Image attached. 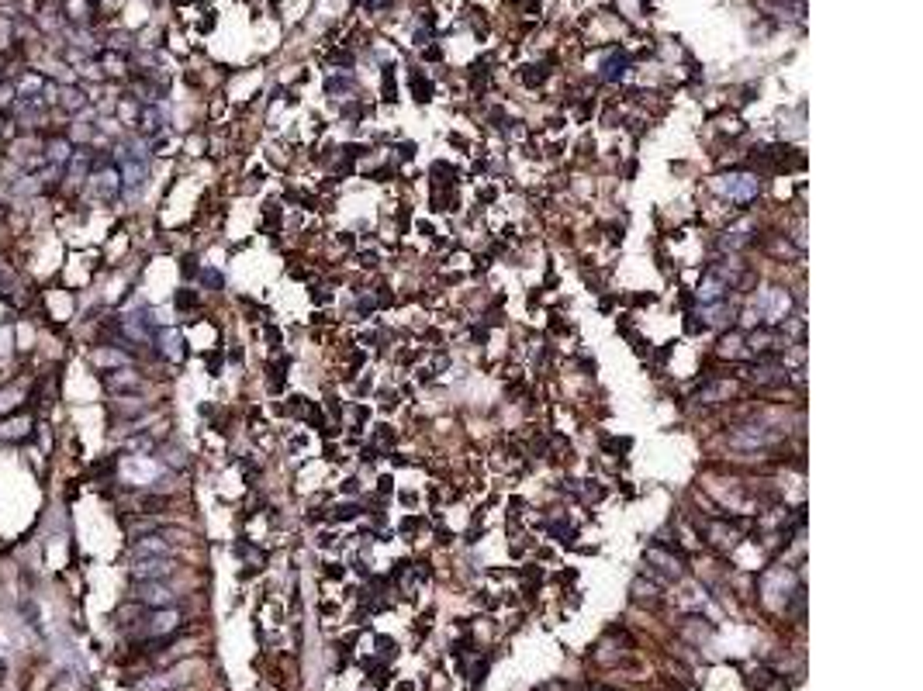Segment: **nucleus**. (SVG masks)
<instances>
[{
  "label": "nucleus",
  "mask_w": 923,
  "mask_h": 691,
  "mask_svg": "<svg viewBox=\"0 0 923 691\" xmlns=\"http://www.w3.org/2000/svg\"><path fill=\"white\" fill-rule=\"evenodd\" d=\"M598 691H605V688H598Z\"/></svg>",
  "instance_id": "5701e85b"
},
{
  "label": "nucleus",
  "mask_w": 923,
  "mask_h": 691,
  "mask_svg": "<svg viewBox=\"0 0 923 691\" xmlns=\"http://www.w3.org/2000/svg\"><path fill=\"white\" fill-rule=\"evenodd\" d=\"M730 291V273L727 270H713L709 277H702V287H699V297L709 304V301H720V297Z\"/></svg>",
  "instance_id": "6e6552de"
},
{
  "label": "nucleus",
  "mask_w": 923,
  "mask_h": 691,
  "mask_svg": "<svg viewBox=\"0 0 923 691\" xmlns=\"http://www.w3.org/2000/svg\"><path fill=\"white\" fill-rule=\"evenodd\" d=\"M135 601L149 605V608H170L177 601V594L170 591L163 581H135Z\"/></svg>",
  "instance_id": "7ed1b4c3"
},
{
  "label": "nucleus",
  "mask_w": 923,
  "mask_h": 691,
  "mask_svg": "<svg viewBox=\"0 0 923 691\" xmlns=\"http://www.w3.org/2000/svg\"><path fill=\"white\" fill-rule=\"evenodd\" d=\"M0 125H3V111H0Z\"/></svg>",
  "instance_id": "4be33fe9"
},
{
  "label": "nucleus",
  "mask_w": 923,
  "mask_h": 691,
  "mask_svg": "<svg viewBox=\"0 0 923 691\" xmlns=\"http://www.w3.org/2000/svg\"><path fill=\"white\" fill-rule=\"evenodd\" d=\"M104 384H107L111 395H135L142 388V377L135 370H114V374L104 377Z\"/></svg>",
  "instance_id": "0eeeda50"
},
{
  "label": "nucleus",
  "mask_w": 923,
  "mask_h": 691,
  "mask_svg": "<svg viewBox=\"0 0 923 691\" xmlns=\"http://www.w3.org/2000/svg\"><path fill=\"white\" fill-rule=\"evenodd\" d=\"M135 125H139V132H142V135H149V138H153V135L163 128V118H160V111H156V107H142V111L135 114Z\"/></svg>",
  "instance_id": "ddd939ff"
},
{
  "label": "nucleus",
  "mask_w": 923,
  "mask_h": 691,
  "mask_svg": "<svg viewBox=\"0 0 923 691\" xmlns=\"http://www.w3.org/2000/svg\"><path fill=\"white\" fill-rule=\"evenodd\" d=\"M785 311H789V294H785V291H764L761 301L754 304V315H764V318H771V321L785 318Z\"/></svg>",
  "instance_id": "39448f33"
},
{
  "label": "nucleus",
  "mask_w": 923,
  "mask_h": 691,
  "mask_svg": "<svg viewBox=\"0 0 923 691\" xmlns=\"http://www.w3.org/2000/svg\"><path fill=\"white\" fill-rule=\"evenodd\" d=\"M706 318H709L713 325H727V321L734 318V311H727V308H706Z\"/></svg>",
  "instance_id": "6ab92c4d"
},
{
  "label": "nucleus",
  "mask_w": 923,
  "mask_h": 691,
  "mask_svg": "<svg viewBox=\"0 0 923 691\" xmlns=\"http://www.w3.org/2000/svg\"><path fill=\"white\" fill-rule=\"evenodd\" d=\"M177 301H180L184 308H190V304H194V294H180V297H177Z\"/></svg>",
  "instance_id": "412c9836"
},
{
  "label": "nucleus",
  "mask_w": 923,
  "mask_h": 691,
  "mask_svg": "<svg viewBox=\"0 0 923 691\" xmlns=\"http://www.w3.org/2000/svg\"><path fill=\"white\" fill-rule=\"evenodd\" d=\"M17 97V87L14 84H0V107H10Z\"/></svg>",
  "instance_id": "aec40b11"
},
{
  "label": "nucleus",
  "mask_w": 923,
  "mask_h": 691,
  "mask_svg": "<svg viewBox=\"0 0 923 691\" xmlns=\"http://www.w3.org/2000/svg\"><path fill=\"white\" fill-rule=\"evenodd\" d=\"M177 571V564L170 557H135L132 564V578L135 581H163Z\"/></svg>",
  "instance_id": "f03ea898"
},
{
  "label": "nucleus",
  "mask_w": 923,
  "mask_h": 691,
  "mask_svg": "<svg viewBox=\"0 0 923 691\" xmlns=\"http://www.w3.org/2000/svg\"><path fill=\"white\" fill-rule=\"evenodd\" d=\"M163 349H166L173 360H180V356H184V339H180L177 332H163Z\"/></svg>",
  "instance_id": "dca6fc26"
},
{
  "label": "nucleus",
  "mask_w": 923,
  "mask_h": 691,
  "mask_svg": "<svg viewBox=\"0 0 923 691\" xmlns=\"http://www.w3.org/2000/svg\"><path fill=\"white\" fill-rule=\"evenodd\" d=\"M56 104H59L63 111L77 114V111H84L87 97H84V90H80V87H63V90H59V97H56Z\"/></svg>",
  "instance_id": "4468645a"
},
{
  "label": "nucleus",
  "mask_w": 923,
  "mask_h": 691,
  "mask_svg": "<svg viewBox=\"0 0 923 691\" xmlns=\"http://www.w3.org/2000/svg\"><path fill=\"white\" fill-rule=\"evenodd\" d=\"M633 594H637V601H657V585L637 581V585H633Z\"/></svg>",
  "instance_id": "a211bd4d"
},
{
  "label": "nucleus",
  "mask_w": 923,
  "mask_h": 691,
  "mask_svg": "<svg viewBox=\"0 0 923 691\" xmlns=\"http://www.w3.org/2000/svg\"><path fill=\"white\" fill-rule=\"evenodd\" d=\"M723 198H734V200H750L757 191H761V180L750 177V173H730V177H720L713 184Z\"/></svg>",
  "instance_id": "f257e3e1"
},
{
  "label": "nucleus",
  "mask_w": 923,
  "mask_h": 691,
  "mask_svg": "<svg viewBox=\"0 0 923 691\" xmlns=\"http://www.w3.org/2000/svg\"><path fill=\"white\" fill-rule=\"evenodd\" d=\"M42 156H45L49 166H66L70 156H73V145H70V138H52V142H45Z\"/></svg>",
  "instance_id": "9d476101"
},
{
  "label": "nucleus",
  "mask_w": 923,
  "mask_h": 691,
  "mask_svg": "<svg viewBox=\"0 0 923 691\" xmlns=\"http://www.w3.org/2000/svg\"><path fill=\"white\" fill-rule=\"evenodd\" d=\"M180 626V612L170 605V608H153L149 612V619H146V633L149 636H166V633H173Z\"/></svg>",
  "instance_id": "20e7f679"
},
{
  "label": "nucleus",
  "mask_w": 923,
  "mask_h": 691,
  "mask_svg": "<svg viewBox=\"0 0 923 691\" xmlns=\"http://www.w3.org/2000/svg\"><path fill=\"white\" fill-rule=\"evenodd\" d=\"M91 191L93 194H100L104 200H111L118 191H121V177H118V170H114V166H104V170L91 173Z\"/></svg>",
  "instance_id": "423d86ee"
},
{
  "label": "nucleus",
  "mask_w": 923,
  "mask_h": 691,
  "mask_svg": "<svg viewBox=\"0 0 923 691\" xmlns=\"http://www.w3.org/2000/svg\"><path fill=\"white\" fill-rule=\"evenodd\" d=\"M644 560H646V564H657V567H660L664 574H671V578H678V574H681L678 560H674V557H667L660 546H650V550L644 553Z\"/></svg>",
  "instance_id": "f8f14e48"
},
{
  "label": "nucleus",
  "mask_w": 923,
  "mask_h": 691,
  "mask_svg": "<svg viewBox=\"0 0 923 691\" xmlns=\"http://www.w3.org/2000/svg\"><path fill=\"white\" fill-rule=\"evenodd\" d=\"M93 363L97 367H125V353H118V349H97L93 353Z\"/></svg>",
  "instance_id": "2eb2a0df"
},
{
  "label": "nucleus",
  "mask_w": 923,
  "mask_h": 691,
  "mask_svg": "<svg viewBox=\"0 0 923 691\" xmlns=\"http://www.w3.org/2000/svg\"><path fill=\"white\" fill-rule=\"evenodd\" d=\"M132 543H135V557H170V543H166L163 536H156V532L139 536V539H132Z\"/></svg>",
  "instance_id": "1a4fd4ad"
},
{
  "label": "nucleus",
  "mask_w": 923,
  "mask_h": 691,
  "mask_svg": "<svg viewBox=\"0 0 923 691\" xmlns=\"http://www.w3.org/2000/svg\"><path fill=\"white\" fill-rule=\"evenodd\" d=\"M66 10H70L73 21H87L91 17V3L87 0H66Z\"/></svg>",
  "instance_id": "f3484780"
},
{
  "label": "nucleus",
  "mask_w": 923,
  "mask_h": 691,
  "mask_svg": "<svg viewBox=\"0 0 923 691\" xmlns=\"http://www.w3.org/2000/svg\"><path fill=\"white\" fill-rule=\"evenodd\" d=\"M28 436H31V418H28V415L10 418V422L0 429V439H7V443H17V439H28Z\"/></svg>",
  "instance_id": "9b49d317"
}]
</instances>
